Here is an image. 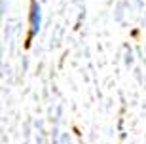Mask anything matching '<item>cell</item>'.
<instances>
[{"label": "cell", "mask_w": 146, "mask_h": 144, "mask_svg": "<svg viewBox=\"0 0 146 144\" xmlns=\"http://www.w3.org/2000/svg\"><path fill=\"white\" fill-rule=\"evenodd\" d=\"M29 21H31V32H29V42L34 34H38L40 31V25H42V13H40V4L34 0L31 4V15H29Z\"/></svg>", "instance_id": "6da1fadb"}]
</instances>
